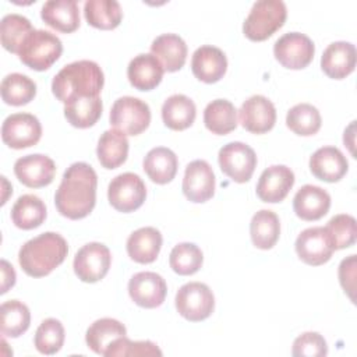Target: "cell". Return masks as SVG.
I'll use <instances>...</instances> for the list:
<instances>
[{
	"instance_id": "cell-1",
	"label": "cell",
	"mask_w": 357,
	"mask_h": 357,
	"mask_svg": "<svg viewBox=\"0 0 357 357\" xmlns=\"http://www.w3.org/2000/svg\"><path fill=\"white\" fill-rule=\"evenodd\" d=\"M98 176L85 162H75L63 174L54 194V204L60 215L71 220L88 216L96 202Z\"/></svg>"
},
{
	"instance_id": "cell-2",
	"label": "cell",
	"mask_w": 357,
	"mask_h": 357,
	"mask_svg": "<svg viewBox=\"0 0 357 357\" xmlns=\"http://www.w3.org/2000/svg\"><path fill=\"white\" fill-rule=\"evenodd\" d=\"M105 84L103 71L92 60H78L64 66L52 81L53 95L64 105L81 99L99 96Z\"/></svg>"
},
{
	"instance_id": "cell-3",
	"label": "cell",
	"mask_w": 357,
	"mask_h": 357,
	"mask_svg": "<svg viewBox=\"0 0 357 357\" xmlns=\"http://www.w3.org/2000/svg\"><path fill=\"white\" fill-rule=\"evenodd\" d=\"M67 254L68 245L64 237L46 231L28 240L20 248L18 262L28 276L43 278L63 264Z\"/></svg>"
},
{
	"instance_id": "cell-4",
	"label": "cell",
	"mask_w": 357,
	"mask_h": 357,
	"mask_svg": "<svg viewBox=\"0 0 357 357\" xmlns=\"http://www.w3.org/2000/svg\"><path fill=\"white\" fill-rule=\"evenodd\" d=\"M63 45L59 36L45 29H33L18 49L20 60L35 71L50 68L61 56Z\"/></svg>"
},
{
	"instance_id": "cell-5",
	"label": "cell",
	"mask_w": 357,
	"mask_h": 357,
	"mask_svg": "<svg viewBox=\"0 0 357 357\" xmlns=\"http://www.w3.org/2000/svg\"><path fill=\"white\" fill-rule=\"evenodd\" d=\"M286 17L287 8L282 0L255 1L243 24V32L250 40H265L283 26Z\"/></svg>"
},
{
	"instance_id": "cell-6",
	"label": "cell",
	"mask_w": 357,
	"mask_h": 357,
	"mask_svg": "<svg viewBox=\"0 0 357 357\" xmlns=\"http://www.w3.org/2000/svg\"><path fill=\"white\" fill-rule=\"evenodd\" d=\"M109 119L116 130L126 135H138L151 123V109L138 98L121 96L113 103Z\"/></svg>"
},
{
	"instance_id": "cell-7",
	"label": "cell",
	"mask_w": 357,
	"mask_h": 357,
	"mask_svg": "<svg viewBox=\"0 0 357 357\" xmlns=\"http://www.w3.org/2000/svg\"><path fill=\"white\" fill-rule=\"evenodd\" d=\"M177 312L191 322H199L211 317L215 308V297L212 290L201 282H190L183 284L176 293Z\"/></svg>"
},
{
	"instance_id": "cell-8",
	"label": "cell",
	"mask_w": 357,
	"mask_h": 357,
	"mask_svg": "<svg viewBox=\"0 0 357 357\" xmlns=\"http://www.w3.org/2000/svg\"><path fill=\"white\" fill-rule=\"evenodd\" d=\"M107 198L110 205L119 212L137 211L146 198L145 183L135 173H121L109 183Z\"/></svg>"
},
{
	"instance_id": "cell-9",
	"label": "cell",
	"mask_w": 357,
	"mask_h": 357,
	"mask_svg": "<svg viewBox=\"0 0 357 357\" xmlns=\"http://www.w3.org/2000/svg\"><path fill=\"white\" fill-rule=\"evenodd\" d=\"M218 162L227 177L236 183H245L257 167V155L247 144L234 141L220 148Z\"/></svg>"
},
{
	"instance_id": "cell-10",
	"label": "cell",
	"mask_w": 357,
	"mask_h": 357,
	"mask_svg": "<svg viewBox=\"0 0 357 357\" xmlns=\"http://www.w3.org/2000/svg\"><path fill=\"white\" fill-rule=\"evenodd\" d=\"M112 264L110 250L102 243H88L82 245L74 257V272L79 280L95 283L106 276Z\"/></svg>"
},
{
	"instance_id": "cell-11",
	"label": "cell",
	"mask_w": 357,
	"mask_h": 357,
	"mask_svg": "<svg viewBox=\"0 0 357 357\" xmlns=\"http://www.w3.org/2000/svg\"><path fill=\"white\" fill-rule=\"evenodd\" d=\"M315 46L312 40L300 32H287L273 45L276 60L286 68L301 70L307 67L314 57Z\"/></svg>"
},
{
	"instance_id": "cell-12",
	"label": "cell",
	"mask_w": 357,
	"mask_h": 357,
	"mask_svg": "<svg viewBox=\"0 0 357 357\" xmlns=\"http://www.w3.org/2000/svg\"><path fill=\"white\" fill-rule=\"evenodd\" d=\"M42 137V126L31 113H14L6 117L1 126V139L13 149L36 145Z\"/></svg>"
},
{
	"instance_id": "cell-13",
	"label": "cell",
	"mask_w": 357,
	"mask_h": 357,
	"mask_svg": "<svg viewBox=\"0 0 357 357\" xmlns=\"http://www.w3.org/2000/svg\"><path fill=\"white\" fill-rule=\"evenodd\" d=\"M183 192L188 201L201 204L215 194V174L206 160L197 159L187 165L183 178Z\"/></svg>"
},
{
	"instance_id": "cell-14",
	"label": "cell",
	"mask_w": 357,
	"mask_h": 357,
	"mask_svg": "<svg viewBox=\"0 0 357 357\" xmlns=\"http://www.w3.org/2000/svg\"><path fill=\"white\" fill-rule=\"evenodd\" d=\"M296 252L307 265L318 266L328 262L333 254V245L325 227H308L296 240Z\"/></svg>"
},
{
	"instance_id": "cell-15",
	"label": "cell",
	"mask_w": 357,
	"mask_h": 357,
	"mask_svg": "<svg viewBox=\"0 0 357 357\" xmlns=\"http://www.w3.org/2000/svg\"><path fill=\"white\" fill-rule=\"evenodd\" d=\"M166 293V282L156 272H138L128 282L131 300L142 308H156L162 305Z\"/></svg>"
},
{
	"instance_id": "cell-16",
	"label": "cell",
	"mask_w": 357,
	"mask_h": 357,
	"mask_svg": "<svg viewBox=\"0 0 357 357\" xmlns=\"http://www.w3.org/2000/svg\"><path fill=\"white\" fill-rule=\"evenodd\" d=\"M17 178L29 188H40L49 185L56 173L53 159L42 153H32L18 158L14 163Z\"/></svg>"
},
{
	"instance_id": "cell-17",
	"label": "cell",
	"mask_w": 357,
	"mask_h": 357,
	"mask_svg": "<svg viewBox=\"0 0 357 357\" xmlns=\"http://www.w3.org/2000/svg\"><path fill=\"white\" fill-rule=\"evenodd\" d=\"M241 126L254 134H264L273 128L276 123V109L264 95H252L238 110Z\"/></svg>"
},
{
	"instance_id": "cell-18",
	"label": "cell",
	"mask_w": 357,
	"mask_h": 357,
	"mask_svg": "<svg viewBox=\"0 0 357 357\" xmlns=\"http://www.w3.org/2000/svg\"><path fill=\"white\" fill-rule=\"evenodd\" d=\"M293 184V170L284 165H273L261 173L257 184V195L264 202L276 204L287 197Z\"/></svg>"
},
{
	"instance_id": "cell-19",
	"label": "cell",
	"mask_w": 357,
	"mask_h": 357,
	"mask_svg": "<svg viewBox=\"0 0 357 357\" xmlns=\"http://www.w3.org/2000/svg\"><path fill=\"white\" fill-rule=\"evenodd\" d=\"M356 46L350 42L339 40L331 43L322 53L321 68L333 79H343L354 71L356 67Z\"/></svg>"
},
{
	"instance_id": "cell-20",
	"label": "cell",
	"mask_w": 357,
	"mask_h": 357,
	"mask_svg": "<svg viewBox=\"0 0 357 357\" xmlns=\"http://www.w3.org/2000/svg\"><path fill=\"white\" fill-rule=\"evenodd\" d=\"M191 70L195 78L199 81L213 84L223 78L227 70V59L219 47L205 45L194 52L191 59Z\"/></svg>"
},
{
	"instance_id": "cell-21",
	"label": "cell",
	"mask_w": 357,
	"mask_h": 357,
	"mask_svg": "<svg viewBox=\"0 0 357 357\" xmlns=\"http://www.w3.org/2000/svg\"><path fill=\"white\" fill-rule=\"evenodd\" d=\"M349 169L346 156L335 146H322L310 158L311 173L326 183L339 181Z\"/></svg>"
},
{
	"instance_id": "cell-22",
	"label": "cell",
	"mask_w": 357,
	"mask_h": 357,
	"mask_svg": "<svg viewBox=\"0 0 357 357\" xmlns=\"http://www.w3.org/2000/svg\"><path fill=\"white\" fill-rule=\"evenodd\" d=\"M331 208V195L321 187L305 184L293 198V209L303 220H318L328 213Z\"/></svg>"
},
{
	"instance_id": "cell-23",
	"label": "cell",
	"mask_w": 357,
	"mask_h": 357,
	"mask_svg": "<svg viewBox=\"0 0 357 357\" xmlns=\"http://www.w3.org/2000/svg\"><path fill=\"white\" fill-rule=\"evenodd\" d=\"M163 73V66L152 53H141L135 56L127 67L128 81L138 91H151L156 88L162 81Z\"/></svg>"
},
{
	"instance_id": "cell-24",
	"label": "cell",
	"mask_w": 357,
	"mask_h": 357,
	"mask_svg": "<svg viewBox=\"0 0 357 357\" xmlns=\"http://www.w3.org/2000/svg\"><path fill=\"white\" fill-rule=\"evenodd\" d=\"M40 17L56 31L70 33L79 26V8L75 0H50L42 6Z\"/></svg>"
},
{
	"instance_id": "cell-25",
	"label": "cell",
	"mask_w": 357,
	"mask_h": 357,
	"mask_svg": "<svg viewBox=\"0 0 357 357\" xmlns=\"http://www.w3.org/2000/svg\"><path fill=\"white\" fill-rule=\"evenodd\" d=\"M151 53L169 73L178 71L187 59V45L176 33L159 35L151 45Z\"/></svg>"
},
{
	"instance_id": "cell-26",
	"label": "cell",
	"mask_w": 357,
	"mask_h": 357,
	"mask_svg": "<svg viewBox=\"0 0 357 357\" xmlns=\"http://www.w3.org/2000/svg\"><path fill=\"white\" fill-rule=\"evenodd\" d=\"M162 247V234L158 229L146 226L132 231L127 240V252L138 264L153 262Z\"/></svg>"
},
{
	"instance_id": "cell-27",
	"label": "cell",
	"mask_w": 357,
	"mask_h": 357,
	"mask_svg": "<svg viewBox=\"0 0 357 357\" xmlns=\"http://www.w3.org/2000/svg\"><path fill=\"white\" fill-rule=\"evenodd\" d=\"M177 156L165 146L152 148L144 158V170L146 176L156 184L170 183L177 173Z\"/></svg>"
},
{
	"instance_id": "cell-28",
	"label": "cell",
	"mask_w": 357,
	"mask_h": 357,
	"mask_svg": "<svg viewBox=\"0 0 357 357\" xmlns=\"http://www.w3.org/2000/svg\"><path fill=\"white\" fill-rule=\"evenodd\" d=\"M127 335L126 326L113 318L96 319L86 331L85 342L96 354L105 356L107 349L120 337Z\"/></svg>"
},
{
	"instance_id": "cell-29",
	"label": "cell",
	"mask_w": 357,
	"mask_h": 357,
	"mask_svg": "<svg viewBox=\"0 0 357 357\" xmlns=\"http://www.w3.org/2000/svg\"><path fill=\"white\" fill-rule=\"evenodd\" d=\"M197 116L195 103L183 93L169 96L162 106V120L165 126L174 131L188 128Z\"/></svg>"
},
{
	"instance_id": "cell-30",
	"label": "cell",
	"mask_w": 357,
	"mask_h": 357,
	"mask_svg": "<svg viewBox=\"0 0 357 357\" xmlns=\"http://www.w3.org/2000/svg\"><path fill=\"white\" fill-rule=\"evenodd\" d=\"M96 155L105 169L121 166L128 155V139L126 134L116 128L106 130L98 141Z\"/></svg>"
},
{
	"instance_id": "cell-31",
	"label": "cell",
	"mask_w": 357,
	"mask_h": 357,
	"mask_svg": "<svg viewBox=\"0 0 357 357\" xmlns=\"http://www.w3.org/2000/svg\"><path fill=\"white\" fill-rule=\"evenodd\" d=\"M46 219V205L45 202L33 195H21L11 209L13 223L22 230H31L39 227Z\"/></svg>"
},
{
	"instance_id": "cell-32",
	"label": "cell",
	"mask_w": 357,
	"mask_h": 357,
	"mask_svg": "<svg viewBox=\"0 0 357 357\" xmlns=\"http://www.w3.org/2000/svg\"><path fill=\"white\" fill-rule=\"evenodd\" d=\"M280 234V222L278 215L269 209L258 211L250 223V236L252 244L259 250L272 248Z\"/></svg>"
},
{
	"instance_id": "cell-33",
	"label": "cell",
	"mask_w": 357,
	"mask_h": 357,
	"mask_svg": "<svg viewBox=\"0 0 357 357\" xmlns=\"http://www.w3.org/2000/svg\"><path fill=\"white\" fill-rule=\"evenodd\" d=\"M204 123L216 135L229 134L237 127V110L230 100L215 99L204 110Z\"/></svg>"
},
{
	"instance_id": "cell-34",
	"label": "cell",
	"mask_w": 357,
	"mask_h": 357,
	"mask_svg": "<svg viewBox=\"0 0 357 357\" xmlns=\"http://www.w3.org/2000/svg\"><path fill=\"white\" fill-rule=\"evenodd\" d=\"M84 15L88 24L98 29H114L121 22L123 11L116 0H88L84 4Z\"/></svg>"
},
{
	"instance_id": "cell-35",
	"label": "cell",
	"mask_w": 357,
	"mask_h": 357,
	"mask_svg": "<svg viewBox=\"0 0 357 357\" xmlns=\"http://www.w3.org/2000/svg\"><path fill=\"white\" fill-rule=\"evenodd\" d=\"M0 329L7 337H18L25 333L31 324L29 308L20 300H8L0 307Z\"/></svg>"
},
{
	"instance_id": "cell-36",
	"label": "cell",
	"mask_w": 357,
	"mask_h": 357,
	"mask_svg": "<svg viewBox=\"0 0 357 357\" xmlns=\"http://www.w3.org/2000/svg\"><path fill=\"white\" fill-rule=\"evenodd\" d=\"M1 99L11 106L29 103L36 95V84L24 74L13 73L3 78L0 85Z\"/></svg>"
},
{
	"instance_id": "cell-37",
	"label": "cell",
	"mask_w": 357,
	"mask_h": 357,
	"mask_svg": "<svg viewBox=\"0 0 357 357\" xmlns=\"http://www.w3.org/2000/svg\"><path fill=\"white\" fill-rule=\"evenodd\" d=\"M103 105L99 96L81 98L64 106V116L67 121L77 128L92 127L102 116Z\"/></svg>"
},
{
	"instance_id": "cell-38",
	"label": "cell",
	"mask_w": 357,
	"mask_h": 357,
	"mask_svg": "<svg viewBox=\"0 0 357 357\" xmlns=\"http://www.w3.org/2000/svg\"><path fill=\"white\" fill-rule=\"evenodd\" d=\"M321 114L318 109L310 103H298L293 106L286 116L287 127L297 135L308 137L321 128Z\"/></svg>"
},
{
	"instance_id": "cell-39",
	"label": "cell",
	"mask_w": 357,
	"mask_h": 357,
	"mask_svg": "<svg viewBox=\"0 0 357 357\" xmlns=\"http://www.w3.org/2000/svg\"><path fill=\"white\" fill-rule=\"evenodd\" d=\"M32 31V24L26 17L20 14L4 15L0 24V39L3 47L17 54L22 40Z\"/></svg>"
},
{
	"instance_id": "cell-40",
	"label": "cell",
	"mask_w": 357,
	"mask_h": 357,
	"mask_svg": "<svg viewBox=\"0 0 357 357\" xmlns=\"http://www.w3.org/2000/svg\"><path fill=\"white\" fill-rule=\"evenodd\" d=\"M202 251L194 243H180L174 245L169 257L170 268L181 276H188L198 272L202 266Z\"/></svg>"
},
{
	"instance_id": "cell-41",
	"label": "cell",
	"mask_w": 357,
	"mask_h": 357,
	"mask_svg": "<svg viewBox=\"0 0 357 357\" xmlns=\"http://www.w3.org/2000/svg\"><path fill=\"white\" fill-rule=\"evenodd\" d=\"M64 328L56 318H47L42 321L35 333V347L39 353L50 356L57 353L64 343Z\"/></svg>"
},
{
	"instance_id": "cell-42",
	"label": "cell",
	"mask_w": 357,
	"mask_h": 357,
	"mask_svg": "<svg viewBox=\"0 0 357 357\" xmlns=\"http://www.w3.org/2000/svg\"><path fill=\"white\" fill-rule=\"evenodd\" d=\"M333 250H343L356 243V219L351 215L340 213L333 216L325 226Z\"/></svg>"
},
{
	"instance_id": "cell-43",
	"label": "cell",
	"mask_w": 357,
	"mask_h": 357,
	"mask_svg": "<svg viewBox=\"0 0 357 357\" xmlns=\"http://www.w3.org/2000/svg\"><path fill=\"white\" fill-rule=\"evenodd\" d=\"M107 357H126V356H162L160 349L151 340L132 342L123 336L117 339L106 351Z\"/></svg>"
},
{
	"instance_id": "cell-44",
	"label": "cell",
	"mask_w": 357,
	"mask_h": 357,
	"mask_svg": "<svg viewBox=\"0 0 357 357\" xmlns=\"http://www.w3.org/2000/svg\"><path fill=\"white\" fill-rule=\"evenodd\" d=\"M293 356L301 357H321L328 354L326 340L318 332H305L300 335L293 343Z\"/></svg>"
},
{
	"instance_id": "cell-45",
	"label": "cell",
	"mask_w": 357,
	"mask_h": 357,
	"mask_svg": "<svg viewBox=\"0 0 357 357\" xmlns=\"http://www.w3.org/2000/svg\"><path fill=\"white\" fill-rule=\"evenodd\" d=\"M354 279H356V255H350L340 262L339 266V280L344 291L351 300H354Z\"/></svg>"
},
{
	"instance_id": "cell-46",
	"label": "cell",
	"mask_w": 357,
	"mask_h": 357,
	"mask_svg": "<svg viewBox=\"0 0 357 357\" xmlns=\"http://www.w3.org/2000/svg\"><path fill=\"white\" fill-rule=\"evenodd\" d=\"M1 278L3 279H1V290H0V293L4 294L15 283V271H14V268L6 259H1Z\"/></svg>"
}]
</instances>
